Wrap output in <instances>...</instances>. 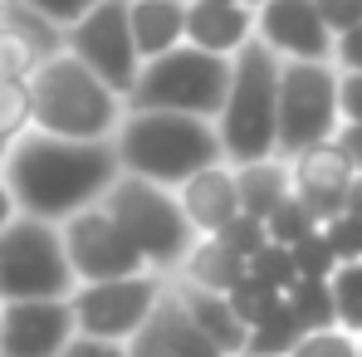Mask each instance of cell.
Wrapping results in <instances>:
<instances>
[{
  "mask_svg": "<svg viewBox=\"0 0 362 357\" xmlns=\"http://www.w3.org/2000/svg\"><path fill=\"white\" fill-rule=\"evenodd\" d=\"M0 177L10 186L20 216L64 226L83 206H98L103 191L118 181V152L113 142H64L49 132H25L10 142Z\"/></svg>",
  "mask_w": 362,
  "mask_h": 357,
  "instance_id": "obj_1",
  "label": "cell"
},
{
  "mask_svg": "<svg viewBox=\"0 0 362 357\" xmlns=\"http://www.w3.org/2000/svg\"><path fill=\"white\" fill-rule=\"evenodd\" d=\"M113 152H118L122 177L152 181L167 191H177L201 167L226 162L211 118H186V113H162V108H127L113 132Z\"/></svg>",
  "mask_w": 362,
  "mask_h": 357,
  "instance_id": "obj_2",
  "label": "cell"
},
{
  "mask_svg": "<svg viewBox=\"0 0 362 357\" xmlns=\"http://www.w3.org/2000/svg\"><path fill=\"white\" fill-rule=\"evenodd\" d=\"M30 103H35V132L64 142H113L127 113L118 93L64 49L30 74Z\"/></svg>",
  "mask_w": 362,
  "mask_h": 357,
  "instance_id": "obj_3",
  "label": "cell"
},
{
  "mask_svg": "<svg viewBox=\"0 0 362 357\" xmlns=\"http://www.w3.org/2000/svg\"><path fill=\"white\" fill-rule=\"evenodd\" d=\"M274 103H279V59L259 40H250L240 54H230L226 103L216 113L226 167L274 157Z\"/></svg>",
  "mask_w": 362,
  "mask_h": 357,
  "instance_id": "obj_4",
  "label": "cell"
},
{
  "mask_svg": "<svg viewBox=\"0 0 362 357\" xmlns=\"http://www.w3.org/2000/svg\"><path fill=\"white\" fill-rule=\"evenodd\" d=\"M103 211L122 226V235L132 240L142 264L152 274H162V279L177 274L186 250L196 245V230L186 226V216L177 206V191H167V186H152V181L118 172V181L103 191Z\"/></svg>",
  "mask_w": 362,
  "mask_h": 357,
  "instance_id": "obj_5",
  "label": "cell"
},
{
  "mask_svg": "<svg viewBox=\"0 0 362 357\" xmlns=\"http://www.w3.org/2000/svg\"><path fill=\"white\" fill-rule=\"evenodd\" d=\"M226 83H230V59L177 45V49H167V54H157L137 69L127 108H162V113L216 122L221 103H226Z\"/></svg>",
  "mask_w": 362,
  "mask_h": 357,
  "instance_id": "obj_6",
  "label": "cell"
},
{
  "mask_svg": "<svg viewBox=\"0 0 362 357\" xmlns=\"http://www.w3.org/2000/svg\"><path fill=\"white\" fill-rule=\"evenodd\" d=\"M338 69L333 64H279L274 103V157H299L303 147L333 142L338 132Z\"/></svg>",
  "mask_w": 362,
  "mask_h": 357,
  "instance_id": "obj_7",
  "label": "cell"
},
{
  "mask_svg": "<svg viewBox=\"0 0 362 357\" xmlns=\"http://www.w3.org/2000/svg\"><path fill=\"white\" fill-rule=\"evenodd\" d=\"M74 274L64 259L59 226L15 216L0 230V303H30V298H69Z\"/></svg>",
  "mask_w": 362,
  "mask_h": 357,
  "instance_id": "obj_8",
  "label": "cell"
},
{
  "mask_svg": "<svg viewBox=\"0 0 362 357\" xmlns=\"http://www.w3.org/2000/svg\"><path fill=\"white\" fill-rule=\"evenodd\" d=\"M167 294L162 274H127V279H103V284H74L69 313H74V333L78 338H98V343H127L157 308V298Z\"/></svg>",
  "mask_w": 362,
  "mask_h": 357,
  "instance_id": "obj_9",
  "label": "cell"
},
{
  "mask_svg": "<svg viewBox=\"0 0 362 357\" xmlns=\"http://www.w3.org/2000/svg\"><path fill=\"white\" fill-rule=\"evenodd\" d=\"M64 54H74L88 74H98L127 103V93L137 83V69H142L132 30H127V0H98L88 15H78L64 30Z\"/></svg>",
  "mask_w": 362,
  "mask_h": 357,
  "instance_id": "obj_10",
  "label": "cell"
},
{
  "mask_svg": "<svg viewBox=\"0 0 362 357\" xmlns=\"http://www.w3.org/2000/svg\"><path fill=\"white\" fill-rule=\"evenodd\" d=\"M64 259L74 284H103V279H127V274H147L142 254L132 250V240L122 235V226L98 206H83L78 216H69L59 226Z\"/></svg>",
  "mask_w": 362,
  "mask_h": 357,
  "instance_id": "obj_11",
  "label": "cell"
},
{
  "mask_svg": "<svg viewBox=\"0 0 362 357\" xmlns=\"http://www.w3.org/2000/svg\"><path fill=\"white\" fill-rule=\"evenodd\" d=\"M255 40L279 64H333V30L313 0H264L255 10Z\"/></svg>",
  "mask_w": 362,
  "mask_h": 357,
  "instance_id": "obj_12",
  "label": "cell"
},
{
  "mask_svg": "<svg viewBox=\"0 0 362 357\" xmlns=\"http://www.w3.org/2000/svg\"><path fill=\"white\" fill-rule=\"evenodd\" d=\"M74 343L69 298L0 303V357H59Z\"/></svg>",
  "mask_w": 362,
  "mask_h": 357,
  "instance_id": "obj_13",
  "label": "cell"
},
{
  "mask_svg": "<svg viewBox=\"0 0 362 357\" xmlns=\"http://www.w3.org/2000/svg\"><path fill=\"white\" fill-rule=\"evenodd\" d=\"M353 177L358 172L348 167L338 142H318V147H303L299 157H289V191L308 206V216L318 226L343 216V196H348V181Z\"/></svg>",
  "mask_w": 362,
  "mask_h": 357,
  "instance_id": "obj_14",
  "label": "cell"
},
{
  "mask_svg": "<svg viewBox=\"0 0 362 357\" xmlns=\"http://www.w3.org/2000/svg\"><path fill=\"white\" fill-rule=\"evenodd\" d=\"M122 348H127V357H221L201 338V328L186 318V308H181L177 294H172V284H167V294L157 298L152 318H147Z\"/></svg>",
  "mask_w": 362,
  "mask_h": 357,
  "instance_id": "obj_15",
  "label": "cell"
},
{
  "mask_svg": "<svg viewBox=\"0 0 362 357\" xmlns=\"http://www.w3.org/2000/svg\"><path fill=\"white\" fill-rule=\"evenodd\" d=\"M177 206H181V216H186V226H191L196 235H216L226 221L240 216V201H235V172H230L226 162L201 167L196 177H186L177 186Z\"/></svg>",
  "mask_w": 362,
  "mask_h": 357,
  "instance_id": "obj_16",
  "label": "cell"
},
{
  "mask_svg": "<svg viewBox=\"0 0 362 357\" xmlns=\"http://www.w3.org/2000/svg\"><path fill=\"white\" fill-rule=\"evenodd\" d=\"M255 40V10L230 0V5H186V45L201 54H240Z\"/></svg>",
  "mask_w": 362,
  "mask_h": 357,
  "instance_id": "obj_17",
  "label": "cell"
},
{
  "mask_svg": "<svg viewBox=\"0 0 362 357\" xmlns=\"http://www.w3.org/2000/svg\"><path fill=\"white\" fill-rule=\"evenodd\" d=\"M177 303L186 308V318L201 328V338L216 348L221 357H240L245 353V323L235 318V308L226 303V294H206V289H191V284H177L167 279Z\"/></svg>",
  "mask_w": 362,
  "mask_h": 357,
  "instance_id": "obj_18",
  "label": "cell"
},
{
  "mask_svg": "<svg viewBox=\"0 0 362 357\" xmlns=\"http://www.w3.org/2000/svg\"><path fill=\"white\" fill-rule=\"evenodd\" d=\"M127 30L142 64L177 49L186 45V0H127Z\"/></svg>",
  "mask_w": 362,
  "mask_h": 357,
  "instance_id": "obj_19",
  "label": "cell"
},
{
  "mask_svg": "<svg viewBox=\"0 0 362 357\" xmlns=\"http://www.w3.org/2000/svg\"><path fill=\"white\" fill-rule=\"evenodd\" d=\"M177 284H191V289H206V294H230L245 279V259L235 250H226L216 235H196V245L186 250V259L172 274Z\"/></svg>",
  "mask_w": 362,
  "mask_h": 357,
  "instance_id": "obj_20",
  "label": "cell"
},
{
  "mask_svg": "<svg viewBox=\"0 0 362 357\" xmlns=\"http://www.w3.org/2000/svg\"><path fill=\"white\" fill-rule=\"evenodd\" d=\"M230 172H235V201H240V216L264 221V216L289 196V162H284V157L240 162V167H230Z\"/></svg>",
  "mask_w": 362,
  "mask_h": 357,
  "instance_id": "obj_21",
  "label": "cell"
},
{
  "mask_svg": "<svg viewBox=\"0 0 362 357\" xmlns=\"http://www.w3.org/2000/svg\"><path fill=\"white\" fill-rule=\"evenodd\" d=\"M303 338V328H299V318L289 313V303L279 298L250 333H245V353L240 357H289L294 353V343Z\"/></svg>",
  "mask_w": 362,
  "mask_h": 357,
  "instance_id": "obj_22",
  "label": "cell"
},
{
  "mask_svg": "<svg viewBox=\"0 0 362 357\" xmlns=\"http://www.w3.org/2000/svg\"><path fill=\"white\" fill-rule=\"evenodd\" d=\"M289 313L299 318L303 333H318V328H338V313H333V289L328 279H294V289L284 294Z\"/></svg>",
  "mask_w": 362,
  "mask_h": 357,
  "instance_id": "obj_23",
  "label": "cell"
},
{
  "mask_svg": "<svg viewBox=\"0 0 362 357\" xmlns=\"http://www.w3.org/2000/svg\"><path fill=\"white\" fill-rule=\"evenodd\" d=\"M328 289H333V313H338V328L362 338V259L353 264H338L328 274Z\"/></svg>",
  "mask_w": 362,
  "mask_h": 357,
  "instance_id": "obj_24",
  "label": "cell"
},
{
  "mask_svg": "<svg viewBox=\"0 0 362 357\" xmlns=\"http://www.w3.org/2000/svg\"><path fill=\"white\" fill-rule=\"evenodd\" d=\"M313 230H318V221L308 216V206H303L294 191H289V196L264 216V235H269V245H284V250H294V245L308 240Z\"/></svg>",
  "mask_w": 362,
  "mask_h": 357,
  "instance_id": "obj_25",
  "label": "cell"
},
{
  "mask_svg": "<svg viewBox=\"0 0 362 357\" xmlns=\"http://www.w3.org/2000/svg\"><path fill=\"white\" fill-rule=\"evenodd\" d=\"M35 127V103H30V78H0V142L10 147Z\"/></svg>",
  "mask_w": 362,
  "mask_h": 357,
  "instance_id": "obj_26",
  "label": "cell"
},
{
  "mask_svg": "<svg viewBox=\"0 0 362 357\" xmlns=\"http://www.w3.org/2000/svg\"><path fill=\"white\" fill-rule=\"evenodd\" d=\"M5 25H10V30H20V35H25L45 59H54V54L64 49V30H59V25H49L40 10H30L25 0H5Z\"/></svg>",
  "mask_w": 362,
  "mask_h": 357,
  "instance_id": "obj_27",
  "label": "cell"
},
{
  "mask_svg": "<svg viewBox=\"0 0 362 357\" xmlns=\"http://www.w3.org/2000/svg\"><path fill=\"white\" fill-rule=\"evenodd\" d=\"M245 274L259 279V284H269L274 294H289L294 279H299V269H294V259H289L284 245H264V250H255V254L245 259Z\"/></svg>",
  "mask_w": 362,
  "mask_h": 357,
  "instance_id": "obj_28",
  "label": "cell"
},
{
  "mask_svg": "<svg viewBox=\"0 0 362 357\" xmlns=\"http://www.w3.org/2000/svg\"><path fill=\"white\" fill-rule=\"evenodd\" d=\"M279 298H284V294H274L269 284H259V279H250V274H245L240 284H235V289L226 294V303L235 308V318H240L245 333H250V328H255V323H259V318H264V313H269V308H274Z\"/></svg>",
  "mask_w": 362,
  "mask_h": 357,
  "instance_id": "obj_29",
  "label": "cell"
},
{
  "mask_svg": "<svg viewBox=\"0 0 362 357\" xmlns=\"http://www.w3.org/2000/svg\"><path fill=\"white\" fill-rule=\"evenodd\" d=\"M45 64V54L10 25H0V78H30L35 69Z\"/></svg>",
  "mask_w": 362,
  "mask_h": 357,
  "instance_id": "obj_30",
  "label": "cell"
},
{
  "mask_svg": "<svg viewBox=\"0 0 362 357\" xmlns=\"http://www.w3.org/2000/svg\"><path fill=\"white\" fill-rule=\"evenodd\" d=\"M289 259H294L299 279H328V274L338 269V254L328 250V240H323V230H313L308 240H299V245L289 250Z\"/></svg>",
  "mask_w": 362,
  "mask_h": 357,
  "instance_id": "obj_31",
  "label": "cell"
},
{
  "mask_svg": "<svg viewBox=\"0 0 362 357\" xmlns=\"http://www.w3.org/2000/svg\"><path fill=\"white\" fill-rule=\"evenodd\" d=\"M289 357H358V338L343 328H318V333H303Z\"/></svg>",
  "mask_w": 362,
  "mask_h": 357,
  "instance_id": "obj_32",
  "label": "cell"
},
{
  "mask_svg": "<svg viewBox=\"0 0 362 357\" xmlns=\"http://www.w3.org/2000/svg\"><path fill=\"white\" fill-rule=\"evenodd\" d=\"M323 230V240H328V250L338 254V264H353V259H362V221L358 216H333L328 226H318Z\"/></svg>",
  "mask_w": 362,
  "mask_h": 357,
  "instance_id": "obj_33",
  "label": "cell"
},
{
  "mask_svg": "<svg viewBox=\"0 0 362 357\" xmlns=\"http://www.w3.org/2000/svg\"><path fill=\"white\" fill-rule=\"evenodd\" d=\"M216 240H221L226 250H235L240 259H250L255 250H264V245H269V235H264V221H255V216H235V221H226V226L216 230Z\"/></svg>",
  "mask_w": 362,
  "mask_h": 357,
  "instance_id": "obj_34",
  "label": "cell"
},
{
  "mask_svg": "<svg viewBox=\"0 0 362 357\" xmlns=\"http://www.w3.org/2000/svg\"><path fill=\"white\" fill-rule=\"evenodd\" d=\"M25 5H30V10H40V15H45L49 25L69 30V25H74L78 15H88V10H93L98 0H25Z\"/></svg>",
  "mask_w": 362,
  "mask_h": 357,
  "instance_id": "obj_35",
  "label": "cell"
},
{
  "mask_svg": "<svg viewBox=\"0 0 362 357\" xmlns=\"http://www.w3.org/2000/svg\"><path fill=\"white\" fill-rule=\"evenodd\" d=\"M333 69L338 74H362V25L333 35Z\"/></svg>",
  "mask_w": 362,
  "mask_h": 357,
  "instance_id": "obj_36",
  "label": "cell"
},
{
  "mask_svg": "<svg viewBox=\"0 0 362 357\" xmlns=\"http://www.w3.org/2000/svg\"><path fill=\"white\" fill-rule=\"evenodd\" d=\"M313 5H318V15H323V25H328L333 35L362 25V0H313Z\"/></svg>",
  "mask_w": 362,
  "mask_h": 357,
  "instance_id": "obj_37",
  "label": "cell"
},
{
  "mask_svg": "<svg viewBox=\"0 0 362 357\" xmlns=\"http://www.w3.org/2000/svg\"><path fill=\"white\" fill-rule=\"evenodd\" d=\"M338 118L362 122V74H338Z\"/></svg>",
  "mask_w": 362,
  "mask_h": 357,
  "instance_id": "obj_38",
  "label": "cell"
},
{
  "mask_svg": "<svg viewBox=\"0 0 362 357\" xmlns=\"http://www.w3.org/2000/svg\"><path fill=\"white\" fill-rule=\"evenodd\" d=\"M333 142H338V152L348 157V167H353V172H362V122H338Z\"/></svg>",
  "mask_w": 362,
  "mask_h": 357,
  "instance_id": "obj_39",
  "label": "cell"
},
{
  "mask_svg": "<svg viewBox=\"0 0 362 357\" xmlns=\"http://www.w3.org/2000/svg\"><path fill=\"white\" fill-rule=\"evenodd\" d=\"M59 357H127V348H122V343H98V338H78V333H74V343H69Z\"/></svg>",
  "mask_w": 362,
  "mask_h": 357,
  "instance_id": "obj_40",
  "label": "cell"
},
{
  "mask_svg": "<svg viewBox=\"0 0 362 357\" xmlns=\"http://www.w3.org/2000/svg\"><path fill=\"white\" fill-rule=\"evenodd\" d=\"M343 211H348V216H358L362 221V172L353 181H348V196H343Z\"/></svg>",
  "mask_w": 362,
  "mask_h": 357,
  "instance_id": "obj_41",
  "label": "cell"
},
{
  "mask_svg": "<svg viewBox=\"0 0 362 357\" xmlns=\"http://www.w3.org/2000/svg\"><path fill=\"white\" fill-rule=\"evenodd\" d=\"M20 216V206H15V196H10V186H5V177H0V230L10 226Z\"/></svg>",
  "mask_w": 362,
  "mask_h": 357,
  "instance_id": "obj_42",
  "label": "cell"
},
{
  "mask_svg": "<svg viewBox=\"0 0 362 357\" xmlns=\"http://www.w3.org/2000/svg\"><path fill=\"white\" fill-rule=\"evenodd\" d=\"M186 5H230V0H186Z\"/></svg>",
  "mask_w": 362,
  "mask_h": 357,
  "instance_id": "obj_43",
  "label": "cell"
},
{
  "mask_svg": "<svg viewBox=\"0 0 362 357\" xmlns=\"http://www.w3.org/2000/svg\"><path fill=\"white\" fill-rule=\"evenodd\" d=\"M240 5H250V10H259V5H264V0H240Z\"/></svg>",
  "mask_w": 362,
  "mask_h": 357,
  "instance_id": "obj_44",
  "label": "cell"
},
{
  "mask_svg": "<svg viewBox=\"0 0 362 357\" xmlns=\"http://www.w3.org/2000/svg\"><path fill=\"white\" fill-rule=\"evenodd\" d=\"M5 152H10V147H5V142H0V167H5Z\"/></svg>",
  "mask_w": 362,
  "mask_h": 357,
  "instance_id": "obj_45",
  "label": "cell"
},
{
  "mask_svg": "<svg viewBox=\"0 0 362 357\" xmlns=\"http://www.w3.org/2000/svg\"><path fill=\"white\" fill-rule=\"evenodd\" d=\"M0 25H5V0H0Z\"/></svg>",
  "mask_w": 362,
  "mask_h": 357,
  "instance_id": "obj_46",
  "label": "cell"
},
{
  "mask_svg": "<svg viewBox=\"0 0 362 357\" xmlns=\"http://www.w3.org/2000/svg\"><path fill=\"white\" fill-rule=\"evenodd\" d=\"M358 357H362V338H358Z\"/></svg>",
  "mask_w": 362,
  "mask_h": 357,
  "instance_id": "obj_47",
  "label": "cell"
}]
</instances>
